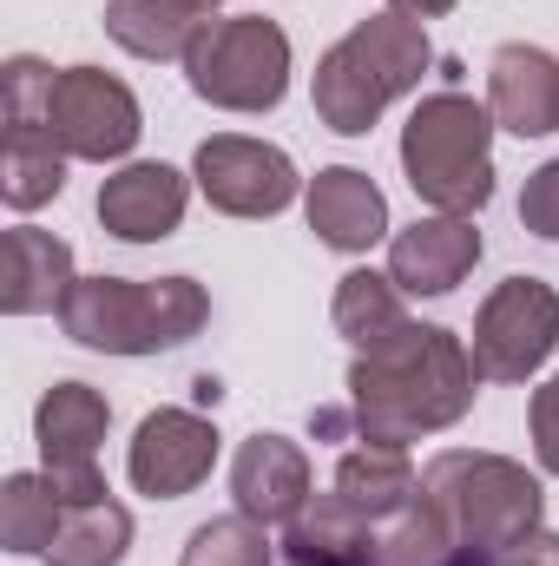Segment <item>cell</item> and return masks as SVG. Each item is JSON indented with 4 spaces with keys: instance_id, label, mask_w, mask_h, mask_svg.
Masks as SVG:
<instances>
[{
    "instance_id": "4fadbf2b",
    "label": "cell",
    "mask_w": 559,
    "mask_h": 566,
    "mask_svg": "<svg viewBox=\"0 0 559 566\" xmlns=\"http://www.w3.org/2000/svg\"><path fill=\"white\" fill-rule=\"evenodd\" d=\"M481 264V231L474 218H447V211H428L409 231L389 238V277L402 283V296H447L474 277Z\"/></svg>"
},
{
    "instance_id": "ffe728a7",
    "label": "cell",
    "mask_w": 559,
    "mask_h": 566,
    "mask_svg": "<svg viewBox=\"0 0 559 566\" xmlns=\"http://www.w3.org/2000/svg\"><path fill=\"white\" fill-rule=\"evenodd\" d=\"M329 316H336V336H349V349H356V356H362V349L395 343V336L415 323V316H409V303H402V283L389 277V271H349V277L336 283Z\"/></svg>"
},
{
    "instance_id": "f1b7e54d",
    "label": "cell",
    "mask_w": 559,
    "mask_h": 566,
    "mask_svg": "<svg viewBox=\"0 0 559 566\" xmlns=\"http://www.w3.org/2000/svg\"><path fill=\"white\" fill-rule=\"evenodd\" d=\"M527 428H534V461L559 474V376H547L534 389V409H527Z\"/></svg>"
},
{
    "instance_id": "6da1fadb",
    "label": "cell",
    "mask_w": 559,
    "mask_h": 566,
    "mask_svg": "<svg viewBox=\"0 0 559 566\" xmlns=\"http://www.w3.org/2000/svg\"><path fill=\"white\" fill-rule=\"evenodd\" d=\"M481 369L467 343L441 323H409L395 343L362 349L349 363V416L362 441H421L474 409Z\"/></svg>"
},
{
    "instance_id": "30bf717a",
    "label": "cell",
    "mask_w": 559,
    "mask_h": 566,
    "mask_svg": "<svg viewBox=\"0 0 559 566\" xmlns=\"http://www.w3.org/2000/svg\"><path fill=\"white\" fill-rule=\"evenodd\" d=\"M198 191L211 198V211L224 218H277L303 198V171L296 158L271 139H244V133H218L198 145L191 158Z\"/></svg>"
},
{
    "instance_id": "cb8c5ba5",
    "label": "cell",
    "mask_w": 559,
    "mask_h": 566,
    "mask_svg": "<svg viewBox=\"0 0 559 566\" xmlns=\"http://www.w3.org/2000/svg\"><path fill=\"white\" fill-rule=\"evenodd\" d=\"M133 554V514L106 494L86 507H66L60 541L46 547V566H119Z\"/></svg>"
},
{
    "instance_id": "9c48e42d",
    "label": "cell",
    "mask_w": 559,
    "mask_h": 566,
    "mask_svg": "<svg viewBox=\"0 0 559 566\" xmlns=\"http://www.w3.org/2000/svg\"><path fill=\"white\" fill-rule=\"evenodd\" d=\"M46 126L66 158H86V165H119L133 158V145L145 133V113L133 99V86L106 66H66L53 80V106H46Z\"/></svg>"
},
{
    "instance_id": "f546056e",
    "label": "cell",
    "mask_w": 559,
    "mask_h": 566,
    "mask_svg": "<svg viewBox=\"0 0 559 566\" xmlns=\"http://www.w3.org/2000/svg\"><path fill=\"white\" fill-rule=\"evenodd\" d=\"M494 566H559V534H547V527H540V534H527L514 554H500Z\"/></svg>"
},
{
    "instance_id": "5b68a950",
    "label": "cell",
    "mask_w": 559,
    "mask_h": 566,
    "mask_svg": "<svg viewBox=\"0 0 559 566\" xmlns=\"http://www.w3.org/2000/svg\"><path fill=\"white\" fill-rule=\"evenodd\" d=\"M494 113L474 93H428L402 126V171L428 211L474 218L494 198Z\"/></svg>"
},
{
    "instance_id": "4dcf8cb0",
    "label": "cell",
    "mask_w": 559,
    "mask_h": 566,
    "mask_svg": "<svg viewBox=\"0 0 559 566\" xmlns=\"http://www.w3.org/2000/svg\"><path fill=\"white\" fill-rule=\"evenodd\" d=\"M461 0H389V13H402V20H441V13H454Z\"/></svg>"
},
{
    "instance_id": "d6a6232c",
    "label": "cell",
    "mask_w": 559,
    "mask_h": 566,
    "mask_svg": "<svg viewBox=\"0 0 559 566\" xmlns=\"http://www.w3.org/2000/svg\"><path fill=\"white\" fill-rule=\"evenodd\" d=\"M184 7H198V13H211V7H224V0H184Z\"/></svg>"
},
{
    "instance_id": "83f0119b",
    "label": "cell",
    "mask_w": 559,
    "mask_h": 566,
    "mask_svg": "<svg viewBox=\"0 0 559 566\" xmlns=\"http://www.w3.org/2000/svg\"><path fill=\"white\" fill-rule=\"evenodd\" d=\"M520 224H527L534 238L559 244V158H547V165L527 178V191H520Z\"/></svg>"
},
{
    "instance_id": "52a82bcc",
    "label": "cell",
    "mask_w": 559,
    "mask_h": 566,
    "mask_svg": "<svg viewBox=\"0 0 559 566\" xmlns=\"http://www.w3.org/2000/svg\"><path fill=\"white\" fill-rule=\"evenodd\" d=\"M559 349V290L540 277H507L487 290V303L474 310V369L481 382H527L547 369V356Z\"/></svg>"
},
{
    "instance_id": "484cf974",
    "label": "cell",
    "mask_w": 559,
    "mask_h": 566,
    "mask_svg": "<svg viewBox=\"0 0 559 566\" xmlns=\"http://www.w3.org/2000/svg\"><path fill=\"white\" fill-rule=\"evenodd\" d=\"M178 566H271V527H257L251 514H218L191 527Z\"/></svg>"
},
{
    "instance_id": "7a4b0ae2",
    "label": "cell",
    "mask_w": 559,
    "mask_h": 566,
    "mask_svg": "<svg viewBox=\"0 0 559 566\" xmlns=\"http://www.w3.org/2000/svg\"><path fill=\"white\" fill-rule=\"evenodd\" d=\"M428 66H434V46H428L421 20L369 13V20H356V27L316 60V86H309L316 119H323L329 133H342V139H362V133L389 113V99L415 93Z\"/></svg>"
},
{
    "instance_id": "7402d4cb",
    "label": "cell",
    "mask_w": 559,
    "mask_h": 566,
    "mask_svg": "<svg viewBox=\"0 0 559 566\" xmlns=\"http://www.w3.org/2000/svg\"><path fill=\"white\" fill-rule=\"evenodd\" d=\"M66 191V151L53 139V126H7L0 145V198L13 211H40Z\"/></svg>"
},
{
    "instance_id": "ac0fdd59",
    "label": "cell",
    "mask_w": 559,
    "mask_h": 566,
    "mask_svg": "<svg viewBox=\"0 0 559 566\" xmlns=\"http://www.w3.org/2000/svg\"><path fill=\"white\" fill-rule=\"evenodd\" d=\"M376 547H382V521L356 514L336 488L329 494H309L303 514L283 527L289 566H376Z\"/></svg>"
},
{
    "instance_id": "3957f363",
    "label": "cell",
    "mask_w": 559,
    "mask_h": 566,
    "mask_svg": "<svg viewBox=\"0 0 559 566\" xmlns=\"http://www.w3.org/2000/svg\"><path fill=\"white\" fill-rule=\"evenodd\" d=\"M211 323L198 277H80L60 303V329L99 356H158L184 349Z\"/></svg>"
},
{
    "instance_id": "603a6c76",
    "label": "cell",
    "mask_w": 559,
    "mask_h": 566,
    "mask_svg": "<svg viewBox=\"0 0 559 566\" xmlns=\"http://www.w3.org/2000/svg\"><path fill=\"white\" fill-rule=\"evenodd\" d=\"M66 501L53 494L46 474H7L0 481V547L20 560H46V547L60 541Z\"/></svg>"
},
{
    "instance_id": "277c9868",
    "label": "cell",
    "mask_w": 559,
    "mask_h": 566,
    "mask_svg": "<svg viewBox=\"0 0 559 566\" xmlns=\"http://www.w3.org/2000/svg\"><path fill=\"white\" fill-rule=\"evenodd\" d=\"M421 494L441 507L454 541L487 560H500L527 534H540V514H547L540 474H527L507 454H481V448H441L421 468Z\"/></svg>"
},
{
    "instance_id": "8992f818",
    "label": "cell",
    "mask_w": 559,
    "mask_h": 566,
    "mask_svg": "<svg viewBox=\"0 0 559 566\" xmlns=\"http://www.w3.org/2000/svg\"><path fill=\"white\" fill-rule=\"evenodd\" d=\"M184 80L218 113H277L289 93V33L264 13L204 20L184 53Z\"/></svg>"
},
{
    "instance_id": "44dd1931",
    "label": "cell",
    "mask_w": 559,
    "mask_h": 566,
    "mask_svg": "<svg viewBox=\"0 0 559 566\" xmlns=\"http://www.w3.org/2000/svg\"><path fill=\"white\" fill-rule=\"evenodd\" d=\"M106 33L133 60H184L204 33V13L184 0H106Z\"/></svg>"
},
{
    "instance_id": "5bb4252c",
    "label": "cell",
    "mask_w": 559,
    "mask_h": 566,
    "mask_svg": "<svg viewBox=\"0 0 559 566\" xmlns=\"http://www.w3.org/2000/svg\"><path fill=\"white\" fill-rule=\"evenodd\" d=\"M303 218H309V231H316L329 251H342V258H362L369 244L389 238V198H382V185H376L369 171H356V165H323V171L303 185Z\"/></svg>"
},
{
    "instance_id": "e0dca14e",
    "label": "cell",
    "mask_w": 559,
    "mask_h": 566,
    "mask_svg": "<svg viewBox=\"0 0 559 566\" xmlns=\"http://www.w3.org/2000/svg\"><path fill=\"white\" fill-rule=\"evenodd\" d=\"M73 244L40 231V224H13L0 244V310L7 316H40L60 310L73 290Z\"/></svg>"
},
{
    "instance_id": "d6986e66",
    "label": "cell",
    "mask_w": 559,
    "mask_h": 566,
    "mask_svg": "<svg viewBox=\"0 0 559 566\" xmlns=\"http://www.w3.org/2000/svg\"><path fill=\"white\" fill-rule=\"evenodd\" d=\"M336 494L356 514H369V521H395L421 494V474H415V461H409L402 441H356L336 461Z\"/></svg>"
},
{
    "instance_id": "9a60e30c",
    "label": "cell",
    "mask_w": 559,
    "mask_h": 566,
    "mask_svg": "<svg viewBox=\"0 0 559 566\" xmlns=\"http://www.w3.org/2000/svg\"><path fill=\"white\" fill-rule=\"evenodd\" d=\"M487 113L514 139H547L559 133V60L547 46H500L487 60Z\"/></svg>"
},
{
    "instance_id": "1f68e13d",
    "label": "cell",
    "mask_w": 559,
    "mask_h": 566,
    "mask_svg": "<svg viewBox=\"0 0 559 566\" xmlns=\"http://www.w3.org/2000/svg\"><path fill=\"white\" fill-rule=\"evenodd\" d=\"M441 566H494V560H487V554H474V547H454Z\"/></svg>"
},
{
    "instance_id": "d4e9b609",
    "label": "cell",
    "mask_w": 559,
    "mask_h": 566,
    "mask_svg": "<svg viewBox=\"0 0 559 566\" xmlns=\"http://www.w3.org/2000/svg\"><path fill=\"white\" fill-rule=\"evenodd\" d=\"M461 541H454V527L441 521V507L415 494L395 521H382V547H376V566H441L454 554Z\"/></svg>"
},
{
    "instance_id": "7c38bea8",
    "label": "cell",
    "mask_w": 559,
    "mask_h": 566,
    "mask_svg": "<svg viewBox=\"0 0 559 566\" xmlns=\"http://www.w3.org/2000/svg\"><path fill=\"white\" fill-rule=\"evenodd\" d=\"M191 185L178 165H158V158H133L119 165L106 185H99V224L106 238L119 244H158L184 224V205H191Z\"/></svg>"
},
{
    "instance_id": "ba28073f",
    "label": "cell",
    "mask_w": 559,
    "mask_h": 566,
    "mask_svg": "<svg viewBox=\"0 0 559 566\" xmlns=\"http://www.w3.org/2000/svg\"><path fill=\"white\" fill-rule=\"evenodd\" d=\"M113 428V402L93 382H53L33 409V441H40V474L53 481V494L66 507L106 501V474H99V441Z\"/></svg>"
},
{
    "instance_id": "2e32d148",
    "label": "cell",
    "mask_w": 559,
    "mask_h": 566,
    "mask_svg": "<svg viewBox=\"0 0 559 566\" xmlns=\"http://www.w3.org/2000/svg\"><path fill=\"white\" fill-rule=\"evenodd\" d=\"M231 501L257 527H289L309 501V454L289 434H251L231 454Z\"/></svg>"
},
{
    "instance_id": "4316f807",
    "label": "cell",
    "mask_w": 559,
    "mask_h": 566,
    "mask_svg": "<svg viewBox=\"0 0 559 566\" xmlns=\"http://www.w3.org/2000/svg\"><path fill=\"white\" fill-rule=\"evenodd\" d=\"M53 66L33 60V53H13L0 66V99H7V126H46V106H53Z\"/></svg>"
},
{
    "instance_id": "8fae6325",
    "label": "cell",
    "mask_w": 559,
    "mask_h": 566,
    "mask_svg": "<svg viewBox=\"0 0 559 566\" xmlns=\"http://www.w3.org/2000/svg\"><path fill=\"white\" fill-rule=\"evenodd\" d=\"M218 468V428L198 409H151L126 448V474L145 501H184Z\"/></svg>"
}]
</instances>
